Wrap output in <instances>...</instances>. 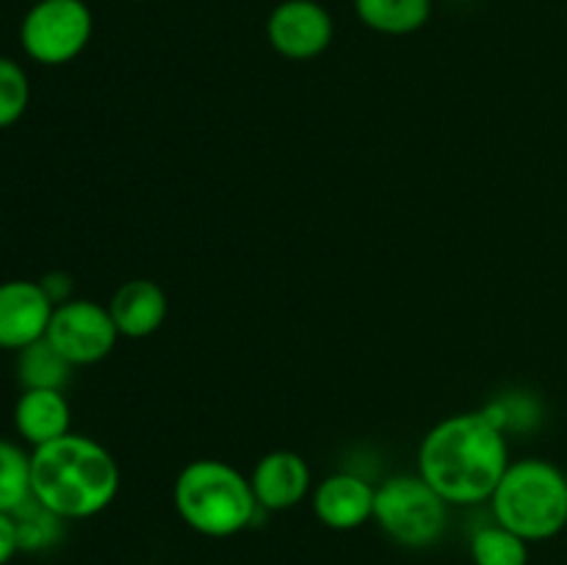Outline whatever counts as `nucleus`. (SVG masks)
I'll list each match as a JSON object with an SVG mask.
<instances>
[{"label": "nucleus", "instance_id": "f257e3e1", "mask_svg": "<svg viewBox=\"0 0 567 565\" xmlns=\"http://www.w3.org/2000/svg\"><path fill=\"white\" fill-rule=\"evenodd\" d=\"M509 463L507 435L487 410L437 421L419 446V474L449 504L491 502Z\"/></svg>", "mask_w": 567, "mask_h": 565}, {"label": "nucleus", "instance_id": "f03ea898", "mask_svg": "<svg viewBox=\"0 0 567 565\" xmlns=\"http://www.w3.org/2000/svg\"><path fill=\"white\" fill-rule=\"evenodd\" d=\"M120 493V465L100 441L78 432L31 449V496L64 521L103 513Z\"/></svg>", "mask_w": 567, "mask_h": 565}, {"label": "nucleus", "instance_id": "7ed1b4c3", "mask_svg": "<svg viewBox=\"0 0 567 565\" xmlns=\"http://www.w3.org/2000/svg\"><path fill=\"white\" fill-rule=\"evenodd\" d=\"M172 502L183 524L205 537L238 535L252 526L260 513L249 476L216 458H199L183 465L172 487Z\"/></svg>", "mask_w": 567, "mask_h": 565}, {"label": "nucleus", "instance_id": "20e7f679", "mask_svg": "<svg viewBox=\"0 0 567 565\" xmlns=\"http://www.w3.org/2000/svg\"><path fill=\"white\" fill-rule=\"evenodd\" d=\"M493 521L526 543L551 541L567 526V476L543 458L513 460L491 496Z\"/></svg>", "mask_w": 567, "mask_h": 565}, {"label": "nucleus", "instance_id": "39448f33", "mask_svg": "<svg viewBox=\"0 0 567 565\" xmlns=\"http://www.w3.org/2000/svg\"><path fill=\"white\" fill-rule=\"evenodd\" d=\"M374 521L391 541L426 548L446 532L449 502L421 474H399L377 485Z\"/></svg>", "mask_w": 567, "mask_h": 565}, {"label": "nucleus", "instance_id": "423d86ee", "mask_svg": "<svg viewBox=\"0 0 567 565\" xmlns=\"http://www.w3.org/2000/svg\"><path fill=\"white\" fill-rule=\"evenodd\" d=\"M94 17L83 0H37L20 22V44L31 61L61 66L86 50Z\"/></svg>", "mask_w": 567, "mask_h": 565}, {"label": "nucleus", "instance_id": "0eeeda50", "mask_svg": "<svg viewBox=\"0 0 567 565\" xmlns=\"http://www.w3.org/2000/svg\"><path fill=\"white\" fill-rule=\"evenodd\" d=\"M44 338L72 366H92L109 358L122 336L111 319L109 305L72 297L70 302L55 305Z\"/></svg>", "mask_w": 567, "mask_h": 565}, {"label": "nucleus", "instance_id": "6e6552de", "mask_svg": "<svg viewBox=\"0 0 567 565\" xmlns=\"http://www.w3.org/2000/svg\"><path fill=\"white\" fill-rule=\"evenodd\" d=\"M266 37L280 55L310 61L330 48L336 37L332 14L316 0H282L266 20Z\"/></svg>", "mask_w": 567, "mask_h": 565}, {"label": "nucleus", "instance_id": "1a4fd4ad", "mask_svg": "<svg viewBox=\"0 0 567 565\" xmlns=\"http://www.w3.org/2000/svg\"><path fill=\"white\" fill-rule=\"evenodd\" d=\"M55 305L39 280L0 282V349H20L48 336Z\"/></svg>", "mask_w": 567, "mask_h": 565}, {"label": "nucleus", "instance_id": "9d476101", "mask_svg": "<svg viewBox=\"0 0 567 565\" xmlns=\"http://www.w3.org/2000/svg\"><path fill=\"white\" fill-rule=\"evenodd\" d=\"M249 482H252L258 507L266 513L297 507L313 491V474H310L308 460L291 449H275V452L264 454L255 463Z\"/></svg>", "mask_w": 567, "mask_h": 565}, {"label": "nucleus", "instance_id": "9b49d317", "mask_svg": "<svg viewBox=\"0 0 567 565\" xmlns=\"http://www.w3.org/2000/svg\"><path fill=\"white\" fill-rule=\"evenodd\" d=\"M374 493L377 487L365 476L338 471L313 487V513L336 532L358 530L374 518Z\"/></svg>", "mask_w": 567, "mask_h": 565}, {"label": "nucleus", "instance_id": "f8f14e48", "mask_svg": "<svg viewBox=\"0 0 567 565\" xmlns=\"http://www.w3.org/2000/svg\"><path fill=\"white\" fill-rule=\"evenodd\" d=\"M109 310L122 338H147L161 330L169 302L158 282L147 277H133L116 288Z\"/></svg>", "mask_w": 567, "mask_h": 565}, {"label": "nucleus", "instance_id": "ddd939ff", "mask_svg": "<svg viewBox=\"0 0 567 565\" xmlns=\"http://www.w3.org/2000/svg\"><path fill=\"white\" fill-rule=\"evenodd\" d=\"M72 424V410L64 391L53 388H22L14 404V430L31 449L44 446L66 435Z\"/></svg>", "mask_w": 567, "mask_h": 565}, {"label": "nucleus", "instance_id": "4468645a", "mask_svg": "<svg viewBox=\"0 0 567 565\" xmlns=\"http://www.w3.org/2000/svg\"><path fill=\"white\" fill-rule=\"evenodd\" d=\"M360 22L385 37L421 31L432 17V0H354Z\"/></svg>", "mask_w": 567, "mask_h": 565}, {"label": "nucleus", "instance_id": "2eb2a0df", "mask_svg": "<svg viewBox=\"0 0 567 565\" xmlns=\"http://www.w3.org/2000/svg\"><path fill=\"white\" fill-rule=\"evenodd\" d=\"M72 369L75 366L48 338L17 352V380H20L22 388H53V391H64V386L72 377Z\"/></svg>", "mask_w": 567, "mask_h": 565}, {"label": "nucleus", "instance_id": "dca6fc26", "mask_svg": "<svg viewBox=\"0 0 567 565\" xmlns=\"http://www.w3.org/2000/svg\"><path fill=\"white\" fill-rule=\"evenodd\" d=\"M471 559L474 565H529V543L493 521L471 537Z\"/></svg>", "mask_w": 567, "mask_h": 565}, {"label": "nucleus", "instance_id": "f3484780", "mask_svg": "<svg viewBox=\"0 0 567 565\" xmlns=\"http://www.w3.org/2000/svg\"><path fill=\"white\" fill-rule=\"evenodd\" d=\"M31 499V452L0 438V513H14Z\"/></svg>", "mask_w": 567, "mask_h": 565}, {"label": "nucleus", "instance_id": "a211bd4d", "mask_svg": "<svg viewBox=\"0 0 567 565\" xmlns=\"http://www.w3.org/2000/svg\"><path fill=\"white\" fill-rule=\"evenodd\" d=\"M11 515H14L17 537H20V552H42V548H50L61 537L64 518L44 507V504H39L33 496L25 504H20Z\"/></svg>", "mask_w": 567, "mask_h": 565}, {"label": "nucleus", "instance_id": "6ab92c4d", "mask_svg": "<svg viewBox=\"0 0 567 565\" xmlns=\"http://www.w3.org/2000/svg\"><path fill=\"white\" fill-rule=\"evenodd\" d=\"M31 105V81L14 59L0 55V131L22 120Z\"/></svg>", "mask_w": 567, "mask_h": 565}, {"label": "nucleus", "instance_id": "aec40b11", "mask_svg": "<svg viewBox=\"0 0 567 565\" xmlns=\"http://www.w3.org/2000/svg\"><path fill=\"white\" fill-rule=\"evenodd\" d=\"M39 286L44 288V294H48L53 305H64L72 299V277L64 275V271H50V275L39 280Z\"/></svg>", "mask_w": 567, "mask_h": 565}, {"label": "nucleus", "instance_id": "412c9836", "mask_svg": "<svg viewBox=\"0 0 567 565\" xmlns=\"http://www.w3.org/2000/svg\"><path fill=\"white\" fill-rule=\"evenodd\" d=\"M20 552V537H17V524L11 513H0V565L9 563Z\"/></svg>", "mask_w": 567, "mask_h": 565}, {"label": "nucleus", "instance_id": "4be33fe9", "mask_svg": "<svg viewBox=\"0 0 567 565\" xmlns=\"http://www.w3.org/2000/svg\"><path fill=\"white\" fill-rule=\"evenodd\" d=\"M127 3H144V0H127Z\"/></svg>", "mask_w": 567, "mask_h": 565}, {"label": "nucleus", "instance_id": "5701e85b", "mask_svg": "<svg viewBox=\"0 0 567 565\" xmlns=\"http://www.w3.org/2000/svg\"><path fill=\"white\" fill-rule=\"evenodd\" d=\"M449 3H463V0H449Z\"/></svg>", "mask_w": 567, "mask_h": 565}, {"label": "nucleus", "instance_id": "b1692460", "mask_svg": "<svg viewBox=\"0 0 567 565\" xmlns=\"http://www.w3.org/2000/svg\"><path fill=\"white\" fill-rule=\"evenodd\" d=\"M33 3H37V0H33Z\"/></svg>", "mask_w": 567, "mask_h": 565}]
</instances>
